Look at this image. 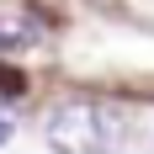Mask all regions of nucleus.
Wrapping results in <instances>:
<instances>
[{
    "label": "nucleus",
    "instance_id": "1",
    "mask_svg": "<svg viewBox=\"0 0 154 154\" xmlns=\"http://www.w3.org/2000/svg\"><path fill=\"white\" fill-rule=\"evenodd\" d=\"M43 138L53 154H122L128 149V117L101 101H64L48 112Z\"/></svg>",
    "mask_w": 154,
    "mask_h": 154
},
{
    "label": "nucleus",
    "instance_id": "2",
    "mask_svg": "<svg viewBox=\"0 0 154 154\" xmlns=\"http://www.w3.org/2000/svg\"><path fill=\"white\" fill-rule=\"evenodd\" d=\"M37 43V21L27 11H0V53H27Z\"/></svg>",
    "mask_w": 154,
    "mask_h": 154
},
{
    "label": "nucleus",
    "instance_id": "3",
    "mask_svg": "<svg viewBox=\"0 0 154 154\" xmlns=\"http://www.w3.org/2000/svg\"><path fill=\"white\" fill-rule=\"evenodd\" d=\"M0 96H27V75L11 69V64H0Z\"/></svg>",
    "mask_w": 154,
    "mask_h": 154
},
{
    "label": "nucleus",
    "instance_id": "4",
    "mask_svg": "<svg viewBox=\"0 0 154 154\" xmlns=\"http://www.w3.org/2000/svg\"><path fill=\"white\" fill-rule=\"evenodd\" d=\"M5 133H11V128H5V122H0V143H5Z\"/></svg>",
    "mask_w": 154,
    "mask_h": 154
}]
</instances>
